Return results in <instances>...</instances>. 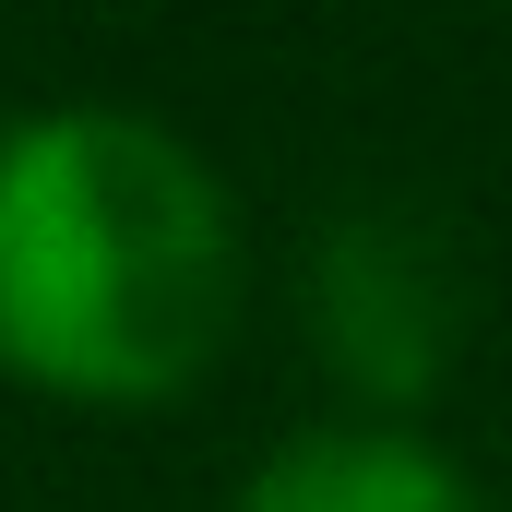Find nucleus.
Listing matches in <instances>:
<instances>
[{"label": "nucleus", "instance_id": "f257e3e1", "mask_svg": "<svg viewBox=\"0 0 512 512\" xmlns=\"http://www.w3.org/2000/svg\"><path fill=\"white\" fill-rule=\"evenodd\" d=\"M239 322V203L143 108L0 131V370L60 405H167Z\"/></svg>", "mask_w": 512, "mask_h": 512}, {"label": "nucleus", "instance_id": "f03ea898", "mask_svg": "<svg viewBox=\"0 0 512 512\" xmlns=\"http://www.w3.org/2000/svg\"><path fill=\"white\" fill-rule=\"evenodd\" d=\"M298 310H310L322 370L405 429L465 346V262L417 203H346L298 262Z\"/></svg>", "mask_w": 512, "mask_h": 512}, {"label": "nucleus", "instance_id": "7ed1b4c3", "mask_svg": "<svg viewBox=\"0 0 512 512\" xmlns=\"http://www.w3.org/2000/svg\"><path fill=\"white\" fill-rule=\"evenodd\" d=\"M239 512H501V501L393 417H322L239 477Z\"/></svg>", "mask_w": 512, "mask_h": 512}]
</instances>
